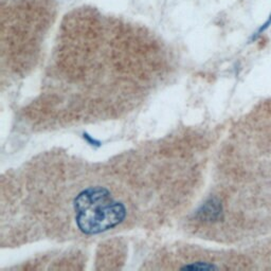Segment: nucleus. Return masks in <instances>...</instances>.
<instances>
[{
	"instance_id": "nucleus-2",
	"label": "nucleus",
	"mask_w": 271,
	"mask_h": 271,
	"mask_svg": "<svg viewBox=\"0 0 271 271\" xmlns=\"http://www.w3.org/2000/svg\"><path fill=\"white\" fill-rule=\"evenodd\" d=\"M201 219L204 221H216L222 215V205L217 198H211L205 202L198 211Z\"/></svg>"
},
{
	"instance_id": "nucleus-1",
	"label": "nucleus",
	"mask_w": 271,
	"mask_h": 271,
	"mask_svg": "<svg viewBox=\"0 0 271 271\" xmlns=\"http://www.w3.org/2000/svg\"><path fill=\"white\" fill-rule=\"evenodd\" d=\"M74 210L77 228L87 235L114 229L126 217L124 204L115 201L103 187L83 190L74 199Z\"/></svg>"
},
{
	"instance_id": "nucleus-4",
	"label": "nucleus",
	"mask_w": 271,
	"mask_h": 271,
	"mask_svg": "<svg viewBox=\"0 0 271 271\" xmlns=\"http://www.w3.org/2000/svg\"><path fill=\"white\" fill-rule=\"evenodd\" d=\"M270 26H271V13H270V15L268 16V18H267V20L264 22V23H263V25L256 31V32H254V33L252 34V36H251V38L249 39V42H254V41H257V39L263 34V33H264V32L266 31V30H268L269 28H270Z\"/></svg>"
},
{
	"instance_id": "nucleus-3",
	"label": "nucleus",
	"mask_w": 271,
	"mask_h": 271,
	"mask_svg": "<svg viewBox=\"0 0 271 271\" xmlns=\"http://www.w3.org/2000/svg\"><path fill=\"white\" fill-rule=\"evenodd\" d=\"M216 268L217 267L215 265L210 264V263H205V262H196L182 267V269H199V270H212Z\"/></svg>"
}]
</instances>
